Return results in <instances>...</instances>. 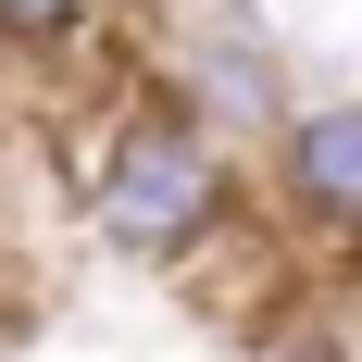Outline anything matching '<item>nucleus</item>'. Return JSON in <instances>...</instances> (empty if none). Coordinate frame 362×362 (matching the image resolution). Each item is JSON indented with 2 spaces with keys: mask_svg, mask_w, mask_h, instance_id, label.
Wrapping results in <instances>:
<instances>
[{
  "mask_svg": "<svg viewBox=\"0 0 362 362\" xmlns=\"http://www.w3.org/2000/svg\"><path fill=\"white\" fill-rule=\"evenodd\" d=\"M262 175L288 200V225H325V238H362V100H300L262 150Z\"/></svg>",
  "mask_w": 362,
  "mask_h": 362,
  "instance_id": "nucleus-3",
  "label": "nucleus"
},
{
  "mask_svg": "<svg viewBox=\"0 0 362 362\" xmlns=\"http://www.w3.org/2000/svg\"><path fill=\"white\" fill-rule=\"evenodd\" d=\"M262 362H362V325H337V313H288V325H262Z\"/></svg>",
  "mask_w": 362,
  "mask_h": 362,
  "instance_id": "nucleus-5",
  "label": "nucleus"
},
{
  "mask_svg": "<svg viewBox=\"0 0 362 362\" xmlns=\"http://www.w3.org/2000/svg\"><path fill=\"white\" fill-rule=\"evenodd\" d=\"M163 100H187L213 138H262L275 150V125H288V50H275V25H262L250 0H187L175 37H163Z\"/></svg>",
  "mask_w": 362,
  "mask_h": 362,
  "instance_id": "nucleus-2",
  "label": "nucleus"
},
{
  "mask_svg": "<svg viewBox=\"0 0 362 362\" xmlns=\"http://www.w3.org/2000/svg\"><path fill=\"white\" fill-rule=\"evenodd\" d=\"M88 225H100V250L125 262H200L238 250L250 238V175H238V150L200 125L187 100H125L88 150Z\"/></svg>",
  "mask_w": 362,
  "mask_h": 362,
  "instance_id": "nucleus-1",
  "label": "nucleus"
},
{
  "mask_svg": "<svg viewBox=\"0 0 362 362\" xmlns=\"http://www.w3.org/2000/svg\"><path fill=\"white\" fill-rule=\"evenodd\" d=\"M112 0H0V50H37V63H63V50H88L100 37Z\"/></svg>",
  "mask_w": 362,
  "mask_h": 362,
  "instance_id": "nucleus-4",
  "label": "nucleus"
}]
</instances>
